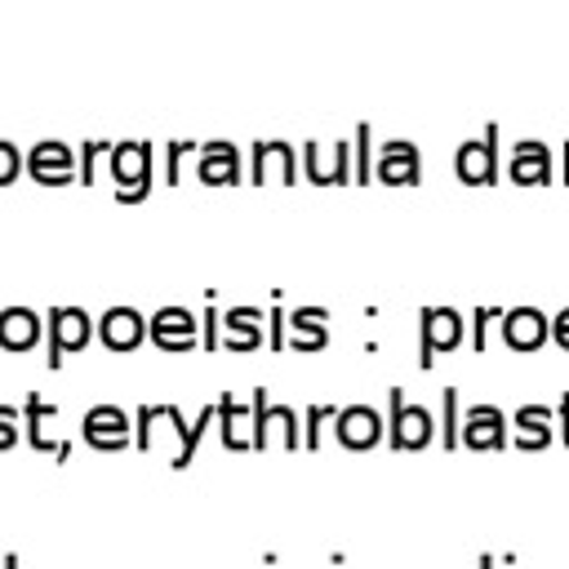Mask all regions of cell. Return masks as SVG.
Masks as SVG:
<instances>
[{"mask_svg": "<svg viewBox=\"0 0 569 569\" xmlns=\"http://www.w3.org/2000/svg\"><path fill=\"white\" fill-rule=\"evenodd\" d=\"M18 436H22V409L0 405V449H13Z\"/></svg>", "mask_w": 569, "mask_h": 569, "instance_id": "35", "label": "cell"}, {"mask_svg": "<svg viewBox=\"0 0 569 569\" xmlns=\"http://www.w3.org/2000/svg\"><path fill=\"white\" fill-rule=\"evenodd\" d=\"M249 405H253V449H267V445H276V440H280L284 449L302 445L298 413H293L289 405H271V400H267V387H253Z\"/></svg>", "mask_w": 569, "mask_h": 569, "instance_id": "6", "label": "cell"}, {"mask_svg": "<svg viewBox=\"0 0 569 569\" xmlns=\"http://www.w3.org/2000/svg\"><path fill=\"white\" fill-rule=\"evenodd\" d=\"M298 178V151L289 142L262 138L249 147V182H293Z\"/></svg>", "mask_w": 569, "mask_h": 569, "instance_id": "13", "label": "cell"}, {"mask_svg": "<svg viewBox=\"0 0 569 569\" xmlns=\"http://www.w3.org/2000/svg\"><path fill=\"white\" fill-rule=\"evenodd\" d=\"M453 173L467 182V187H489L498 182V124H485L480 138L462 142L453 151Z\"/></svg>", "mask_w": 569, "mask_h": 569, "instance_id": "8", "label": "cell"}, {"mask_svg": "<svg viewBox=\"0 0 569 569\" xmlns=\"http://www.w3.org/2000/svg\"><path fill=\"white\" fill-rule=\"evenodd\" d=\"M329 311L325 307H293L289 311V351H325L329 347Z\"/></svg>", "mask_w": 569, "mask_h": 569, "instance_id": "22", "label": "cell"}, {"mask_svg": "<svg viewBox=\"0 0 569 569\" xmlns=\"http://www.w3.org/2000/svg\"><path fill=\"white\" fill-rule=\"evenodd\" d=\"M200 329H204L200 342H204V351L213 356V351L222 347V333H218V329H222V311L213 307V293H209V302H204V311H200Z\"/></svg>", "mask_w": 569, "mask_h": 569, "instance_id": "31", "label": "cell"}, {"mask_svg": "<svg viewBox=\"0 0 569 569\" xmlns=\"http://www.w3.org/2000/svg\"><path fill=\"white\" fill-rule=\"evenodd\" d=\"M218 427H222V445L227 449H249L253 445V409L240 405L231 391L218 396Z\"/></svg>", "mask_w": 569, "mask_h": 569, "instance_id": "25", "label": "cell"}, {"mask_svg": "<svg viewBox=\"0 0 569 569\" xmlns=\"http://www.w3.org/2000/svg\"><path fill=\"white\" fill-rule=\"evenodd\" d=\"M560 178L569 182V142H565V151H560Z\"/></svg>", "mask_w": 569, "mask_h": 569, "instance_id": "38", "label": "cell"}, {"mask_svg": "<svg viewBox=\"0 0 569 569\" xmlns=\"http://www.w3.org/2000/svg\"><path fill=\"white\" fill-rule=\"evenodd\" d=\"M502 342L511 351H538L547 338H551V320L538 311V307H511L502 311Z\"/></svg>", "mask_w": 569, "mask_h": 569, "instance_id": "19", "label": "cell"}, {"mask_svg": "<svg viewBox=\"0 0 569 569\" xmlns=\"http://www.w3.org/2000/svg\"><path fill=\"white\" fill-rule=\"evenodd\" d=\"M142 338H147V316L138 311V307H107L102 316H98V342L102 347H111V351H133V347H142Z\"/></svg>", "mask_w": 569, "mask_h": 569, "instance_id": "17", "label": "cell"}, {"mask_svg": "<svg viewBox=\"0 0 569 569\" xmlns=\"http://www.w3.org/2000/svg\"><path fill=\"white\" fill-rule=\"evenodd\" d=\"M111 151V142H102V138H84L80 147H76V182H98V164H102V156Z\"/></svg>", "mask_w": 569, "mask_h": 569, "instance_id": "28", "label": "cell"}, {"mask_svg": "<svg viewBox=\"0 0 569 569\" xmlns=\"http://www.w3.org/2000/svg\"><path fill=\"white\" fill-rule=\"evenodd\" d=\"M556 427H560V440H565V449H569V396L560 400V413H556Z\"/></svg>", "mask_w": 569, "mask_h": 569, "instance_id": "37", "label": "cell"}, {"mask_svg": "<svg viewBox=\"0 0 569 569\" xmlns=\"http://www.w3.org/2000/svg\"><path fill=\"white\" fill-rule=\"evenodd\" d=\"M418 173H422V156L409 138H391V142L378 147V156H373V178L378 182L409 187V182H418Z\"/></svg>", "mask_w": 569, "mask_h": 569, "instance_id": "16", "label": "cell"}, {"mask_svg": "<svg viewBox=\"0 0 569 569\" xmlns=\"http://www.w3.org/2000/svg\"><path fill=\"white\" fill-rule=\"evenodd\" d=\"M445 449H458L462 445V413H458V391L445 387L440 391V436H436Z\"/></svg>", "mask_w": 569, "mask_h": 569, "instance_id": "26", "label": "cell"}, {"mask_svg": "<svg viewBox=\"0 0 569 569\" xmlns=\"http://www.w3.org/2000/svg\"><path fill=\"white\" fill-rule=\"evenodd\" d=\"M22 169H27V156H22L13 142H4V138H0V187H9Z\"/></svg>", "mask_w": 569, "mask_h": 569, "instance_id": "33", "label": "cell"}, {"mask_svg": "<svg viewBox=\"0 0 569 569\" xmlns=\"http://www.w3.org/2000/svg\"><path fill=\"white\" fill-rule=\"evenodd\" d=\"M196 147H200V142H178V138H173V142H164V182H173V187H178V178H182V160H187Z\"/></svg>", "mask_w": 569, "mask_h": 569, "instance_id": "30", "label": "cell"}, {"mask_svg": "<svg viewBox=\"0 0 569 569\" xmlns=\"http://www.w3.org/2000/svg\"><path fill=\"white\" fill-rule=\"evenodd\" d=\"M147 338L169 351V356H182V351H196L200 342V320L187 311V307H160L147 316Z\"/></svg>", "mask_w": 569, "mask_h": 569, "instance_id": "9", "label": "cell"}, {"mask_svg": "<svg viewBox=\"0 0 569 569\" xmlns=\"http://www.w3.org/2000/svg\"><path fill=\"white\" fill-rule=\"evenodd\" d=\"M333 436L347 449H373L387 436V422H382V413L373 405H342L333 413Z\"/></svg>", "mask_w": 569, "mask_h": 569, "instance_id": "15", "label": "cell"}, {"mask_svg": "<svg viewBox=\"0 0 569 569\" xmlns=\"http://www.w3.org/2000/svg\"><path fill=\"white\" fill-rule=\"evenodd\" d=\"M507 178L520 182V187H542V182H551V147L538 142V138H520V142H511Z\"/></svg>", "mask_w": 569, "mask_h": 569, "instance_id": "18", "label": "cell"}, {"mask_svg": "<svg viewBox=\"0 0 569 569\" xmlns=\"http://www.w3.org/2000/svg\"><path fill=\"white\" fill-rule=\"evenodd\" d=\"M302 173H307L316 187L351 182V138H333V142H302Z\"/></svg>", "mask_w": 569, "mask_h": 569, "instance_id": "7", "label": "cell"}, {"mask_svg": "<svg viewBox=\"0 0 569 569\" xmlns=\"http://www.w3.org/2000/svg\"><path fill=\"white\" fill-rule=\"evenodd\" d=\"M53 418H58V409L31 391L27 405H22V436H27V445H31L36 453H53L58 462H67V458H71V440H58V436L49 431Z\"/></svg>", "mask_w": 569, "mask_h": 569, "instance_id": "14", "label": "cell"}, {"mask_svg": "<svg viewBox=\"0 0 569 569\" xmlns=\"http://www.w3.org/2000/svg\"><path fill=\"white\" fill-rule=\"evenodd\" d=\"M44 333V316L31 307H0V347L4 351H31Z\"/></svg>", "mask_w": 569, "mask_h": 569, "instance_id": "24", "label": "cell"}, {"mask_svg": "<svg viewBox=\"0 0 569 569\" xmlns=\"http://www.w3.org/2000/svg\"><path fill=\"white\" fill-rule=\"evenodd\" d=\"M196 178L209 182V187H231L240 182V147L227 142V138H213V142H200L196 151Z\"/></svg>", "mask_w": 569, "mask_h": 569, "instance_id": "20", "label": "cell"}, {"mask_svg": "<svg viewBox=\"0 0 569 569\" xmlns=\"http://www.w3.org/2000/svg\"><path fill=\"white\" fill-rule=\"evenodd\" d=\"M80 431L93 449H129L133 445V418L120 409V405H93L84 418H80Z\"/></svg>", "mask_w": 569, "mask_h": 569, "instance_id": "10", "label": "cell"}, {"mask_svg": "<svg viewBox=\"0 0 569 569\" xmlns=\"http://www.w3.org/2000/svg\"><path fill=\"white\" fill-rule=\"evenodd\" d=\"M107 173L116 182V200L120 204H138L151 196V182H156V147L151 142H138V138H124V142H111L107 151Z\"/></svg>", "mask_w": 569, "mask_h": 569, "instance_id": "2", "label": "cell"}, {"mask_svg": "<svg viewBox=\"0 0 569 569\" xmlns=\"http://www.w3.org/2000/svg\"><path fill=\"white\" fill-rule=\"evenodd\" d=\"M551 342H556L560 351H569V307H560V311L551 316Z\"/></svg>", "mask_w": 569, "mask_h": 569, "instance_id": "36", "label": "cell"}, {"mask_svg": "<svg viewBox=\"0 0 569 569\" xmlns=\"http://www.w3.org/2000/svg\"><path fill=\"white\" fill-rule=\"evenodd\" d=\"M333 405H311L307 409V436H302V445L307 449H320V422H333Z\"/></svg>", "mask_w": 569, "mask_h": 569, "instance_id": "34", "label": "cell"}, {"mask_svg": "<svg viewBox=\"0 0 569 569\" xmlns=\"http://www.w3.org/2000/svg\"><path fill=\"white\" fill-rule=\"evenodd\" d=\"M493 325H502V307H471V320H467V347L471 351H489V333Z\"/></svg>", "mask_w": 569, "mask_h": 569, "instance_id": "27", "label": "cell"}, {"mask_svg": "<svg viewBox=\"0 0 569 569\" xmlns=\"http://www.w3.org/2000/svg\"><path fill=\"white\" fill-rule=\"evenodd\" d=\"M551 436H556V413H551L547 405H520V409H516V418H511V440H516L525 453L547 449Z\"/></svg>", "mask_w": 569, "mask_h": 569, "instance_id": "23", "label": "cell"}, {"mask_svg": "<svg viewBox=\"0 0 569 569\" xmlns=\"http://www.w3.org/2000/svg\"><path fill=\"white\" fill-rule=\"evenodd\" d=\"M44 329H49V356H44V365L58 369L71 351H84L93 342L98 320L84 307H49L44 311Z\"/></svg>", "mask_w": 569, "mask_h": 569, "instance_id": "3", "label": "cell"}, {"mask_svg": "<svg viewBox=\"0 0 569 569\" xmlns=\"http://www.w3.org/2000/svg\"><path fill=\"white\" fill-rule=\"evenodd\" d=\"M267 325H271V329H267V347H271V351H284V338H289V316H284V302H280V298L271 302Z\"/></svg>", "mask_w": 569, "mask_h": 569, "instance_id": "32", "label": "cell"}, {"mask_svg": "<svg viewBox=\"0 0 569 569\" xmlns=\"http://www.w3.org/2000/svg\"><path fill=\"white\" fill-rule=\"evenodd\" d=\"M222 329H227L222 333V347L236 351V356L258 351L267 342V316L258 307H231V311H222Z\"/></svg>", "mask_w": 569, "mask_h": 569, "instance_id": "21", "label": "cell"}, {"mask_svg": "<svg viewBox=\"0 0 569 569\" xmlns=\"http://www.w3.org/2000/svg\"><path fill=\"white\" fill-rule=\"evenodd\" d=\"M511 418L498 405H467L462 413V445L467 449H507Z\"/></svg>", "mask_w": 569, "mask_h": 569, "instance_id": "12", "label": "cell"}, {"mask_svg": "<svg viewBox=\"0 0 569 569\" xmlns=\"http://www.w3.org/2000/svg\"><path fill=\"white\" fill-rule=\"evenodd\" d=\"M391 449L396 453H413V449H427L440 431H436V418L427 405H409L400 387H391Z\"/></svg>", "mask_w": 569, "mask_h": 569, "instance_id": "5", "label": "cell"}, {"mask_svg": "<svg viewBox=\"0 0 569 569\" xmlns=\"http://www.w3.org/2000/svg\"><path fill=\"white\" fill-rule=\"evenodd\" d=\"M467 338V320L453 307H422L418 311V369H431L440 351H458Z\"/></svg>", "mask_w": 569, "mask_h": 569, "instance_id": "4", "label": "cell"}, {"mask_svg": "<svg viewBox=\"0 0 569 569\" xmlns=\"http://www.w3.org/2000/svg\"><path fill=\"white\" fill-rule=\"evenodd\" d=\"M373 129L369 124H356V138H351V156H356V182H373Z\"/></svg>", "mask_w": 569, "mask_h": 569, "instance_id": "29", "label": "cell"}, {"mask_svg": "<svg viewBox=\"0 0 569 569\" xmlns=\"http://www.w3.org/2000/svg\"><path fill=\"white\" fill-rule=\"evenodd\" d=\"M27 173L40 182V187H67L76 178V147L58 142V138H44L27 151Z\"/></svg>", "mask_w": 569, "mask_h": 569, "instance_id": "11", "label": "cell"}, {"mask_svg": "<svg viewBox=\"0 0 569 569\" xmlns=\"http://www.w3.org/2000/svg\"><path fill=\"white\" fill-rule=\"evenodd\" d=\"M213 422H218V405H204L196 422H187L178 405H142V409H138V418H133V445H138V449H151V445H156V436H160V431H169V436L178 440V449L169 453V467H178V471H182V467L191 462L196 445L204 440V431H209Z\"/></svg>", "mask_w": 569, "mask_h": 569, "instance_id": "1", "label": "cell"}]
</instances>
